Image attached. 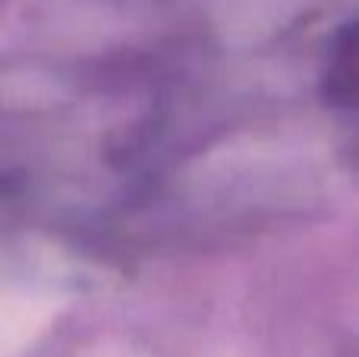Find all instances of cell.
<instances>
[{"mask_svg":"<svg viewBox=\"0 0 359 357\" xmlns=\"http://www.w3.org/2000/svg\"><path fill=\"white\" fill-rule=\"evenodd\" d=\"M325 92H328L331 105H353L356 98V60H353V38L347 32V44L334 51L328 63V76H325Z\"/></svg>","mask_w":359,"mask_h":357,"instance_id":"cell-1","label":"cell"}]
</instances>
